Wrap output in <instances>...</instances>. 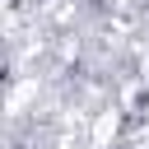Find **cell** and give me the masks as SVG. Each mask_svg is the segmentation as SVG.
I'll return each mask as SVG.
<instances>
[{
  "label": "cell",
  "instance_id": "6da1fadb",
  "mask_svg": "<svg viewBox=\"0 0 149 149\" xmlns=\"http://www.w3.org/2000/svg\"><path fill=\"white\" fill-rule=\"evenodd\" d=\"M116 135H121V107L116 102H107V107H98L93 112V126H88V149H107V144H116Z\"/></svg>",
  "mask_w": 149,
  "mask_h": 149
},
{
  "label": "cell",
  "instance_id": "7a4b0ae2",
  "mask_svg": "<svg viewBox=\"0 0 149 149\" xmlns=\"http://www.w3.org/2000/svg\"><path fill=\"white\" fill-rule=\"evenodd\" d=\"M56 149H79V144H74V140H61V144H56Z\"/></svg>",
  "mask_w": 149,
  "mask_h": 149
}]
</instances>
